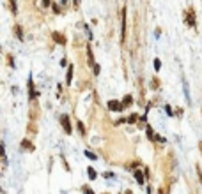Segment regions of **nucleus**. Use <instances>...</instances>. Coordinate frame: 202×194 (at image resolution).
Listing matches in <instances>:
<instances>
[{"instance_id":"obj_11","label":"nucleus","mask_w":202,"mask_h":194,"mask_svg":"<svg viewBox=\"0 0 202 194\" xmlns=\"http://www.w3.org/2000/svg\"><path fill=\"white\" fill-rule=\"evenodd\" d=\"M160 67H161V62H160V60H158V58H156V60H154V69H156V71H158V69H160Z\"/></svg>"},{"instance_id":"obj_16","label":"nucleus","mask_w":202,"mask_h":194,"mask_svg":"<svg viewBox=\"0 0 202 194\" xmlns=\"http://www.w3.org/2000/svg\"><path fill=\"white\" fill-rule=\"evenodd\" d=\"M83 193H85V194H94L91 189H89V187H85V189H83Z\"/></svg>"},{"instance_id":"obj_6","label":"nucleus","mask_w":202,"mask_h":194,"mask_svg":"<svg viewBox=\"0 0 202 194\" xmlns=\"http://www.w3.org/2000/svg\"><path fill=\"white\" fill-rule=\"evenodd\" d=\"M131 102H133V97H131V95H126V97L122 99V106H131Z\"/></svg>"},{"instance_id":"obj_12","label":"nucleus","mask_w":202,"mask_h":194,"mask_svg":"<svg viewBox=\"0 0 202 194\" xmlns=\"http://www.w3.org/2000/svg\"><path fill=\"white\" fill-rule=\"evenodd\" d=\"M85 155H87L89 159H92V161H94V159H98V157H96V155H94L92 152H85Z\"/></svg>"},{"instance_id":"obj_1","label":"nucleus","mask_w":202,"mask_h":194,"mask_svg":"<svg viewBox=\"0 0 202 194\" xmlns=\"http://www.w3.org/2000/svg\"><path fill=\"white\" fill-rule=\"evenodd\" d=\"M185 21H186L188 26L195 28V11H193V7H188V9H186V12H185Z\"/></svg>"},{"instance_id":"obj_15","label":"nucleus","mask_w":202,"mask_h":194,"mask_svg":"<svg viewBox=\"0 0 202 194\" xmlns=\"http://www.w3.org/2000/svg\"><path fill=\"white\" fill-rule=\"evenodd\" d=\"M78 129H80L82 132H85V129H83V124H82V122H78Z\"/></svg>"},{"instance_id":"obj_17","label":"nucleus","mask_w":202,"mask_h":194,"mask_svg":"<svg viewBox=\"0 0 202 194\" xmlns=\"http://www.w3.org/2000/svg\"><path fill=\"white\" fill-rule=\"evenodd\" d=\"M43 4H44V5H50V0H43Z\"/></svg>"},{"instance_id":"obj_4","label":"nucleus","mask_w":202,"mask_h":194,"mask_svg":"<svg viewBox=\"0 0 202 194\" xmlns=\"http://www.w3.org/2000/svg\"><path fill=\"white\" fill-rule=\"evenodd\" d=\"M108 108H110V110H115V111H119V110H122L124 106H122V104H119L117 101H110V102H108Z\"/></svg>"},{"instance_id":"obj_9","label":"nucleus","mask_w":202,"mask_h":194,"mask_svg":"<svg viewBox=\"0 0 202 194\" xmlns=\"http://www.w3.org/2000/svg\"><path fill=\"white\" fill-rule=\"evenodd\" d=\"M14 30H16V35H18V39H20V41H23V32H21V26H16Z\"/></svg>"},{"instance_id":"obj_10","label":"nucleus","mask_w":202,"mask_h":194,"mask_svg":"<svg viewBox=\"0 0 202 194\" xmlns=\"http://www.w3.org/2000/svg\"><path fill=\"white\" fill-rule=\"evenodd\" d=\"M71 78H73V65H69L67 69V83H71Z\"/></svg>"},{"instance_id":"obj_8","label":"nucleus","mask_w":202,"mask_h":194,"mask_svg":"<svg viewBox=\"0 0 202 194\" xmlns=\"http://www.w3.org/2000/svg\"><path fill=\"white\" fill-rule=\"evenodd\" d=\"M87 173H89V178H91V180L96 178V171H94V168H87Z\"/></svg>"},{"instance_id":"obj_7","label":"nucleus","mask_w":202,"mask_h":194,"mask_svg":"<svg viewBox=\"0 0 202 194\" xmlns=\"http://www.w3.org/2000/svg\"><path fill=\"white\" fill-rule=\"evenodd\" d=\"M135 178H137V182L142 185L144 184V175H142V171H135Z\"/></svg>"},{"instance_id":"obj_13","label":"nucleus","mask_w":202,"mask_h":194,"mask_svg":"<svg viewBox=\"0 0 202 194\" xmlns=\"http://www.w3.org/2000/svg\"><path fill=\"white\" fill-rule=\"evenodd\" d=\"M147 136H149L151 140H154V132H153V129H147Z\"/></svg>"},{"instance_id":"obj_5","label":"nucleus","mask_w":202,"mask_h":194,"mask_svg":"<svg viewBox=\"0 0 202 194\" xmlns=\"http://www.w3.org/2000/svg\"><path fill=\"white\" fill-rule=\"evenodd\" d=\"M53 39H55V41H59L60 44H66V37H64V35H60V34H57V32L53 34Z\"/></svg>"},{"instance_id":"obj_2","label":"nucleus","mask_w":202,"mask_h":194,"mask_svg":"<svg viewBox=\"0 0 202 194\" xmlns=\"http://www.w3.org/2000/svg\"><path fill=\"white\" fill-rule=\"evenodd\" d=\"M121 41H126V9L122 7V21H121Z\"/></svg>"},{"instance_id":"obj_14","label":"nucleus","mask_w":202,"mask_h":194,"mask_svg":"<svg viewBox=\"0 0 202 194\" xmlns=\"http://www.w3.org/2000/svg\"><path fill=\"white\" fill-rule=\"evenodd\" d=\"M197 175H199V180H201V184H202V171H201L199 166H197Z\"/></svg>"},{"instance_id":"obj_3","label":"nucleus","mask_w":202,"mask_h":194,"mask_svg":"<svg viewBox=\"0 0 202 194\" xmlns=\"http://www.w3.org/2000/svg\"><path fill=\"white\" fill-rule=\"evenodd\" d=\"M60 124H62L64 131H66L67 134H71L73 129H71V124H69V117H67V115H62V117H60Z\"/></svg>"}]
</instances>
